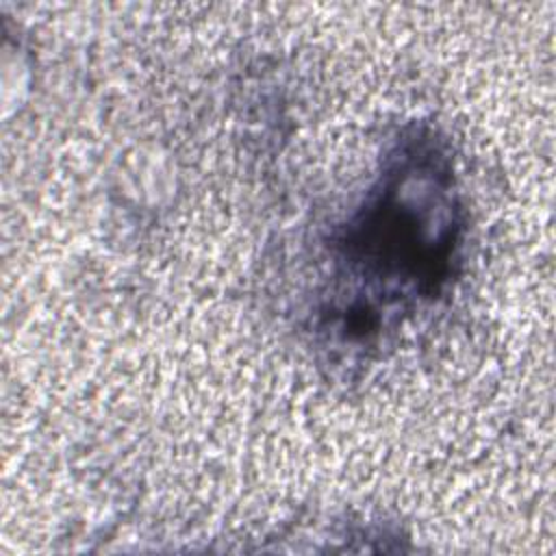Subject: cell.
<instances>
[{
  "instance_id": "6da1fadb",
  "label": "cell",
  "mask_w": 556,
  "mask_h": 556,
  "mask_svg": "<svg viewBox=\"0 0 556 556\" xmlns=\"http://www.w3.org/2000/svg\"><path fill=\"white\" fill-rule=\"evenodd\" d=\"M460 232L450 165L430 139L400 146L365 208L341 239L345 276L367 287L361 306L432 295L447 278Z\"/></svg>"
}]
</instances>
